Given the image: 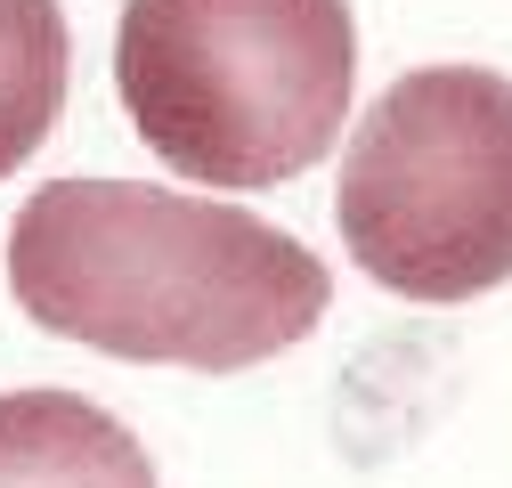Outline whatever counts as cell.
Wrapping results in <instances>:
<instances>
[{"label":"cell","instance_id":"obj_1","mask_svg":"<svg viewBox=\"0 0 512 488\" xmlns=\"http://www.w3.org/2000/svg\"><path fill=\"white\" fill-rule=\"evenodd\" d=\"M9 293L82 350L236 375L326 318V261L236 204L139 179H49L9 228Z\"/></svg>","mask_w":512,"mask_h":488},{"label":"cell","instance_id":"obj_2","mask_svg":"<svg viewBox=\"0 0 512 488\" xmlns=\"http://www.w3.org/2000/svg\"><path fill=\"white\" fill-rule=\"evenodd\" d=\"M358 82L350 0H131L114 90L196 188H277L342 139Z\"/></svg>","mask_w":512,"mask_h":488},{"label":"cell","instance_id":"obj_3","mask_svg":"<svg viewBox=\"0 0 512 488\" xmlns=\"http://www.w3.org/2000/svg\"><path fill=\"white\" fill-rule=\"evenodd\" d=\"M334 220L350 261L407 301H472L512 277V82L415 66L342 155Z\"/></svg>","mask_w":512,"mask_h":488},{"label":"cell","instance_id":"obj_4","mask_svg":"<svg viewBox=\"0 0 512 488\" xmlns=\"http://www.w3.org/2000/svg\"><path fill=\"white\" fill-rule=\"evenodd\" d=\"M0 488H155V464L82 391H9L0 399Z\"/></svg>","mask_w":512,"mask_h":488},{"label":"cell","instance_id":"obj_5","mask_svg":"<svg viewBox=\"0 0 512 488\" xmlns=\"http://www.w3.org/2000/svg\"><path fill=\"white\" fill-rule=\"evenodd\" d=\"M74 82V33L57 0H0V179H9L49 122L66 114Z\"/></svg>","mask_w":512,"mask_h":488}]
</instances>
